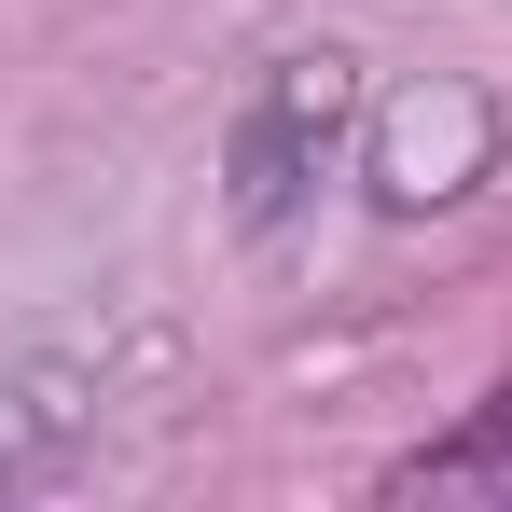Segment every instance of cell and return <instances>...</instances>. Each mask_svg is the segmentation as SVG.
Listing matches in <instances>:
<instances>
[{
    "label": "cell",
    "mask_w": 512,
    "mask_h": 512,
    "mask_svg": "<svg viewBox=\"0 0 512 512\" xmlns=\"http://www.w3.org/2000/svg\"><path fill=\"white\" fill-rule=\"evenodd\" d=\"M333 139H346V56H291L236 125V222H291L305 180L333 167Z\"/></svg>",
    "instance_id": "obj_1"
},
{
    "label": "cell",
    "mask_w": 512,
    "mask_h": 512,
    "mask_svg": "<svg viewBox=\"0 0 512 512\" xmlns=\"http://www.w3.org/2000/svg\"><path fill=\"white\" fill-rule=\"evenodd\" d=\"M485 153H499L485 84H416V97H388V125H374V194L388 208H443V194L485 180Z\"/></svg>",
    "instance_id": "obj_2"
},
{
    "label": "cell",
    "mask_w": 512,
    "mask_h": 512,
    "mask_svg": "<svg viewBox=\"0 0 512 512\" xmlns=\"http://www.w3.org/2000/svg\"><path fill=\"white\" fill-rule=\"evenodd\" d=\"M388 499H512V388L457 429V443L402 457V471H388Z\"/></svg>",
    "instance_id": "obj_3"
}]
</instances>
